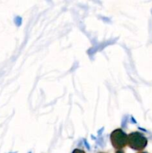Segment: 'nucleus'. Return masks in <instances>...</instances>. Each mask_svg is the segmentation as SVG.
<instances>
[{
  "label": "nucleus",
  "mask_w": 152,
  "mask_h": 153,
  "mask_svg": "<svg viewBox=\"0 0 152 153\" xmlns=\"http://www.w3.org/2000/svg\"><path fill=\"white\" fill-rule=\"evenodd\" d=\"M148 144V139L139 131L131 132L128 135V146L137 152L145 149Z\"/></svg>",
  "instance_id": "nucleus-2"
},
{
  "label": "nucleus",
  "mask_w": 152,
  "mask_h": 153,
  "mask_svg": "<svg viewBox=\"0 0 152 153\" xmlns=\"http://www.w3.org/2000/svg\"><path fill=\"white\" fill-rule=\"evenodd\" d=\"M110 143L117 152H123L128 145V134L121 128H116L110 134Z\"/></svg>",
  "instance_id": "nucleus-1"
}]
</instances>
